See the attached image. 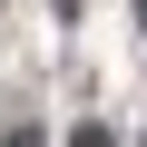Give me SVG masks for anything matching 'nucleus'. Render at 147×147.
<instances>
[{"instance_id":"nucleus-1","label":"nucleus","mask_w":147,"mask_h":147,"mask_svg":"<svg viewBox=\"0 0 147 147\" xmlns=\"http://www.w3.org/2000/svg\"><path fill=\"white\" fill-rule=\"evenodd\" d=\"M0 147H39V137H30V127H10V137H0Z\"/></svg>"}]
</instances>
